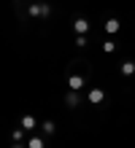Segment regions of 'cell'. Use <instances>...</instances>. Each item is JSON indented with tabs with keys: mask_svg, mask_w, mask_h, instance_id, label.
Here are the masks:
<instances>
[{
	"mask_svg": "<svg viewBox=\"0 0 135 148\" xmlns=\"http://www.w3.org/2000/svg\"><path fill=\"white\" fill-rule=\"evenodd\" d=\"M14 148H24V145H22V143H14Z\"/></svg>",
	"mask_w": 135,
	"mask_h": 148,
	"instance_id": "4fadbf2b",
	"label": "cell"
},
{
	"mask_svg": "<svg viewBox=\"0 0 135 148\" xmlns=\"http://www.w3.org/2000/svg\"><path fill=\"white\" fill-rule=\"evenodd\" d=\"M105 30H108V32H116V30H119V22H116V19H108Z\"/></svg>",
	"mask_w": 135,
	"mask_h": 148,
	"instance_id": "9c48e42d",
	"label": "cell"
},
{
	"mask_svg": "<svg viewBox=\"0 0 135 148\" xmlns=\"http://www.w3.org/2000/svg\"><path fill=\"white\" fill-rule=\"evenodd\" d=\"M43 135H54V121H43Z\"/></svg>",
	"mask_w": 135,
	"mask_h": 148,
	"instance_id": "ba28073f",
	"label": "cell"
},
{
	"mask_svg": "<svg viewBox=\"0 0 135 148\" xmlns=\"http://www.w3.org/2000/svg\"><path fill=\"white\" fill-rule=\"evenodd\" d=\"M38 127V121H35L30 113H27V116H22V129H27V132H33V129Z\"/></svg>",
	"mask_w": 135,
	"mask_h": 148,
	"instance_id": "7a4b0ae2",
	"label": "cell"
},
{
	"mask_svg": "<svg viewBox=\"0 0 135 148\" xmlns=\"http://www.w3.org/2000/svg\"><path fill=\"white\" fill-rule=\"evenodd\" d=\"M122 73H124V75H132V73H135V62H124V65H122Z\"/></svg>",
	"mask_w": 135,
	"mask_h": 148,
	"instance_id": "52a82bcc",
	"label": "cell"
},
{
	"mask_svg": "<svg viewBox=\"0 0 135 148\" xmlns=\"http://www.w3.org/2000/svg\"><path fill=\"white\" fill-rule=\"evenodd\" d=\"M27 148H43V140H41V137H35V135H30V140H27Z\"/></svg>",
	"mask_w": 135,
	"mask_h": 148,
	"instance_id": "8992f818",
	"label": "cell"
},
{
	"mask_svg": "<svg viewBox=\"0 0 135 148\" xmlns=\"http://www.w3.org/2000/svg\"><path fill=\"white\" fill-rule=\"evenodd\" d=\"M68 105H70V108H73V105H78V97H76V94H73V92H70V94H68Z\"/></svg>",
	"mask_w": 135,
	"mask_h": 148,
	"instance_id": "8fae6325",
	"label": "cell"
},
{
	"mask_svg": "<svg viewBox=\"0 0 135 148\" xmlns=\"http://www.w3.org/2000/svg\"><path fill=\"white\" fill-rule=\"evenodd\" d=\"M103 97H105L103 89H92V92H89V102H95V105H97V102H103Z\"/></svg>",
	"mask_w": 135,
	"mask_h": 148,
	"instance_id": "5b68a950",
	"label": "cell"
},
{
	"mask_svg": "<svg viewBox=\"0 0 135 148\" xmlns=\"http://www.w3.org/2000/svg\"><path fill=\"white\" fill-rule=\"evenodd\" d=\"M73 30L78 32V35H84V32L89 30V24H87V19H76V22H73Z\"/></svg>",
	"mask_w": 135,
	"mask_h": 148,
	"instance_id": "277c9868",
	"label": "cell"
},
{
	"mask_svg": "<svg viewBox=\"0 0 135 148\" xmlns=\"http://www.w3.org/2000/svg\"><path fill=\"white\" fill-rule=\"evenodd\" d=\"M27 14H30L33 19H38V16H49V14H51V8H49L46 3H33L30 8H27Z\"/></svg>",
	"mask_w": 135,
	"mask_h": 148,
	"instance_id": "6da1fadb",
	"label": "cell"
},
{
	"mask_svg": "<svg viewBox=\"0 0 135 148\" xmlns=\"http://www.w3.org/2000/svg\"><path fill=\"white\" fill-rule=\"evenodd\" d=\"M11 137H14V143H19L22 137H24V129H14V132H11Z\"/></svg>",
	"mask_w": 135,
	"mask_h": 148,
	"instance_id": "30bf717a",
	"label": "cell"
},
{
	"mask_svg": "<svg viewBox=\"0 0 135 148\" xmlns=\"http://www.w3.org/2000/svg\"><path fill=\"white\" fill-rule=\"evenodd\" d=\"M68 86H70L73 92H78L81 86H84V78H81V75H70V78H68Z\"/></svg>",
	"mask_w": 135,
	"mask_h": 148,
	"instance_id": "3957f363",
	"label": "cell"
},
{
	"mask_svg": "<svg viewBox=\"0 0 135 148\" xmlns=\"http://www.w3.org/2000/svg\"><path fill=\"white\" fill-rule=\"evenodd\" d=\"M103 49H105V51H114V49H116V43H114V40H105V43H103Z\"/></svg>",
	"mask_w": 135,
	"mask_h": 148,
	"instance_id": "7c38bea8",
	"label": "cell"
}]
</instances>
